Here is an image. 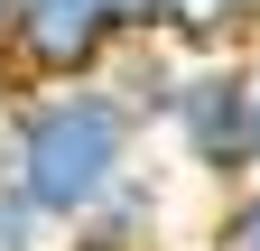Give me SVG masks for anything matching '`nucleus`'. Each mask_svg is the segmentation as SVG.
<instances>
[{
	"instance_id": "nucleus-1",
	"label": "nucleus",
	"mask_w": 260,
	"mask_h": 251,
	"mask_svg": "<svg viewBox=\"0 0 260 251\" xmlns=\"http://www.w3.org/2000/svg\"><path fill=\"white\" fill-rule=\"evenodd\" d=\"M149 131L130 121V103L84 75V84H28V93H0V168L47 224H84L112 186L140 168Z\"/></svg>"
},
{
	"instance_id": "nucleus-2",
	"label": "nucleus",
	"mask_w": 260,
	"mask_h": 251,
	"mask_svg": "<svg viewBox=\"0 0 260 251\" xmlns=\"http://www.w3.org/2000/svg\"><path fill=\"white\" fill-rule=\"evenodd\" d=\"M168 149L186 177H205L214 196L251 177V56H186L168 93Z\"/></svg>"
},
{
	"instance_id": "nucleus-3",
	"label": "nucleus",
	"mask_w": 260,
	"mask_h": 251,
	"mask_svg": "<svg viewBox=\"0 0 260 251\" xmlns=\"http://www.w3.org/2000/svg\"><path fill=\"white\" fill-rule=\"evenodd\" d=\"M112 19L103 0H10V28H0V75L10 93L28 84H84L112 66Z\"/></svg>"
},
{
	"instance_id": "nucleus-4",
	"label": "nucleus",
	"mask_w": 260,
	"mask_h": 251,
	"mask_svg": "<svg viewBox=\"0 0 260 251\" xmlns=\"http://www.w3.org/2000/svg\"><path fill=\"white\" fill-rule=\"evenodd\" d=\"M149 38L168 56H251L260 0H149Z\"/></svg>"
},
{
	"instance_id": "nucleus-5",
	"label": "nucleus",
	"mask_w": 260,
	"mask_h": 251,
	"mask_svg": "<svg viewBox=\"0 0 260 251\" xmlns=\"http://www.w3.org/2000/svg\"><path fill=\"white\" fill-rule=\"evenodd\" d=\"M158 224H168V186H158L149 168H130L84 224L56 233V251H158Z\"/></svg>"
},
{
	"instance_id": "nucleus-6",
	"label": "nucleus",
	"mask_w": 260,
	"mask_h": 251,
	"mask_svg": "<svg viewBox=\"0 0 260 251\" xmlns=\"http://www.w3.org/2000/svg\"><path fill=\"white\" fill-rule=\"evenodd\" d=\"M177 66H186V56H168L158 38H140V47H112L103 84L130 103V121H140V131H158V121H168V93H177Z\"/></svg>"
},
{
	"instance_id": "nucleus-7",
	"label": "nucleus",
	"mask_w": 260,
	"mask_h": 251,
	"mask_svg": "<svg viewBox=\"0 0 260 251\" xmlns=\"http://www.w3.org/2000/svg\"><path fill=\"white\" fill-rule=\"evenodd\" d=\"M205 251H260V177H242V186H223V196H214Z\"/></svg>"
},
{
	"instance_id": "nucleus-8",
	"label": "nucleus",
	"mask_w": 260,
	"mask_h": 251,
	"mask_svg": "<svg viewBox=\"0 0 260 251\" xmlns=\"http://www.w3.org/2000/svg\"><path fill=\"white\" fill-rule=\"evenodd\" d=\"M0 251H56V224L10 186V168H0Z\"/></svg>"
},
{
	"instance_id": "nucleus-9",
	"label": "nucleus",
	"mask_w": 260,
	"mask_h": 251,
	"mask_svg": "<svg viewBox=\"0 0 260 251\" xmlns=\"http://www.w3.org/2000/svg\"><path fill=\"white\" fill-rule=\"evenodd\" d=\"M103 19H112V38H121V47H140V38H149V0H103Z\"/></svg>"
},
{
	"instance_id": "nucleus-10",
	"label": "nucleus",
	"mask_w": 260,
	"mask_h": 251,
	"mask_svg": "<svg viewBox=\"0 0 260 251\" xmlns=\"http://www.w3.org/2000/svg\"><path fill=\"white\" fill-rule=\"evenodd\" d=\"M251 177H260V47H251Z\"/></svg>"
},
{
	"instance_id": "nucleus-11",
	"label": "nucleus",
	"mask_w": 260,
	"mask_h": 251,
	"mask_svg": "<svg viewBox=\"0 0 260 251\" xmlns=\"http://www.w3.org/2000/svg\"><path fill=\"white\" fill-rule=\"evenodd\" d=\"M0 28H10V0H0Z\"/></svg>"
}]
</instances>
